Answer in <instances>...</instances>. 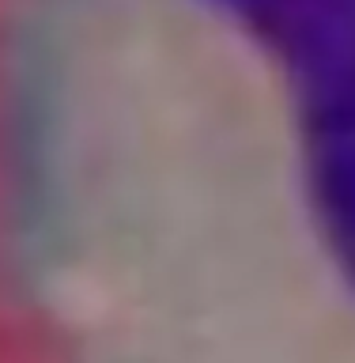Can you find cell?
I'll list each match as a JSON object with an SVG mask.
<instances>
[{
    "instance_id": "cell-1",
    "label": "cell",
    "mask_w": 355,
    "mask_h": 363,
    "mask_svg": "<svg viewBox=\"0 0 355 363\" xmlns=\"http://www.w3.org/2000/svg\"><path fill=\"white\" fill-rule=\"evenodd\" d=\"M0 295L45 363H355V0H50Z\"/></svg>"
}]
</instances>
